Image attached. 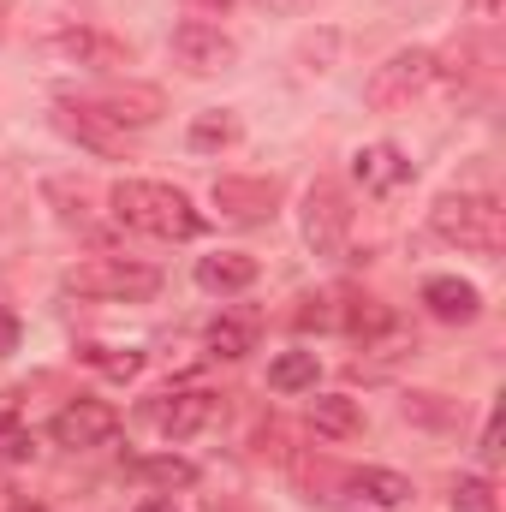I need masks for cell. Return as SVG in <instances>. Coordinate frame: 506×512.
I'll return each mask as SVG.
<instances>
[{"label": "cell", "mask_w": 506, "mask_h": 512, "mask_svg": "<svg viewBox=\"0 0 506 512\" xmlns=\"http://www.w3.org/2000/svg\"><path fill=\"white\" fill-rule=\"evenodd\" d=\"M143 417H149L167 441H191V435H203V429H215V423L227 417V399L209 393V387H167V393H155V399L143 405Z\"/></svg>", "instance_id": "obj_7"}, {"label": "cell", "mask_w": 506, "mask_h": 512, "mask_svg": "<svg viewBox=\"0 0 506 512\" xmlns=\"http://www.w3.org/2000/svg\"><path fill=\"white\" fill-rule=\"evenodd\" d=\"M447 507L453 512H495V483L489 477H453Z\"/></svg>", "instance_id": "obj_26"}, {"label": "cell", "mask_w": 506, "mask_h": 512, "mask_svg": "<svg viewBox=\"0 0 506 512\" xmlns=\"http://www.w3.org/2000/svg\"><path fill=\"white\" fill-rule=\"evenodd\" d=\"M483 465H501V417H489V429H483Z\"/></svg>", "instance_id": "obj_28"}, {"label": "cell", "mask_w": 506, "mask_h": 512, "mask_svg": "<svg viewBox=\"0 0 506 512\" xmlns=\"http://www.w3.org/2000/svg\"><path fill=\"white\" fill-rule=\"evenodd\" d=\"M42 48L60 60V66H84V72H126L131 60H137V48H131L126 36H114V30H102V24H54L48 36H42Z\"/></svg>", "instance_id": "obj_6"}, {"label": "cell", "mask_w": 506, "mask_h": 512, "mask_svg": "<svg viewBox=\"0 0 506 512\" xmlns=\"http://www.w3.org/2000/svg\"><path fill=\"white\" fill-rule=\"evenodd\" d=\"M173 60L191 78H215V72H233L239 66V42L215 18H185V24H173Z\"/></svg>", "instance_id": "obj_8"}, {"label": "cell", "mask_w": 506, "mask_h": 512, "mask_svg": "<svg viewBox=\"0 0 506 512\" xmlns=\"http://www.w3.org/2000/svg\"><path fill=\"white\" fill-rule=\"evenodd\" d=\"M137 477L149 489H191L197 483V465L179 459V453H155V459H137Z\"/></svg>", "instance_id": "obj_23"}, {"label": "cell", "mask_w": 506, "mask_h": 512, "mask_svg": "<svg viewBox=\"0 0 506 512\" xmlns=\"http://www.w3.org/2000/svg\"><path fill=\"white\" fill-rule=\"evenodd\" d=\"M6 512H48V507H42V501H12Z\"/></svg>", "instance_id": "obj_31"}, {"label": "cell", "mask_w": 506, "mask_h": 512, "mask_svg": "<svg viewBox=\"0 0 506 512\" xmlns=\"http://www.w3.org/2000/svg\"><path fill=\"white\" fill-rule=\"evenodd\" d=\"M30 429H24V417H18V399L12 393H0V459L6 465H18V459H30Z\"/></svg>", "instance_id": "obj_24"}, {"label": "cell", "mask_w": 506, "mask_h": 512, "mask_svg": "<svg viewBox=\"0 0 506 512\" xmlns=\"http://www.w3.org/2000/svg\"><path fill=\"white\" fill-rule=\"evenodd\" d=\"M108 209L114 221L131 227V233H149V239H197L203 233V215L197 203L179 191V185H161V179H120L108 191Z\"/></svg>", "instance_id": "obj_1"}, {"label": "cell", "mask_w": 506, "mask_h": 512, "mask_svg": "<svg viewBox=\"0 0 506 512\" xmlns=\"http://www.w3.org/2000/svg\"><path fill=\"white\" fill-rule=\"evenodd\" d=\"M429 233L453 251H471L483 262H495L506 251V209L489 191H447L429 209Z\"/></svg>", "instance_id": "obj_2"}, {"label": "cell", "mask_w": 506, "mask_h": 512, "mask_svg": "<svg viewBox=\"0 0 506 512\" xmlns=\"http://www.w3.org/2000/svg\"><path fill=\"white\" fill-rule=\"evenodd\" d=\"M316 376H322L316 352H280V358L268 364V387H274V393H316Z\"/></svg>", "instance_id": "obj_21"}, {"label": "cell", "mask_w": 506, "mask_h": 512, "mask_svg": "<svg viewBox=\"0 0 506 512\" xmlns=\"http://www.w3.org/2000/svg\"><path fill=\"white\" fill-rule=\"evenodd\" d=\"M209 203H215L221 221H233V227H262V221L280 215V179H245V173H227V179H215Z\"/></svg>", "instance_id": "obj_10"}, {"label": "cell", "mask_w": 506, "mask_h": 512, "mask_svg": "<svg viewBox=\"0 0 506 512\" xmlns=\"http://www.w3.org/2000/svg\"><path fill=\"white\" fill-rule=\"evenodd\" d=\"M60 286L72 298H90V304H149L161 292V268L131 262V256H90V262L66 268Z\"/></svg>", "instance_id": "obj_3"}, {"label": "cell", "mask_w": 506, "mask_h": 512, "mask_svg": "<svg viewBox=\"0 0 506 512\" xmlns=\"http://www.w3.org/2000/svg\"><path fill=\"white\" fill-rule=\"evenodd\" d=\"M78 358H84L90 370H102L108 382H131V376L143 370V352H114V346H84Z\"/></svg>", "instance_id": "obj_25"}, {"label": "cell", "mask_w": 506, "mask_h": 512, "mask_svg": "<svg viewBox=\"0 0 506 512\" xmlns=\"http://www.w3.org/2000/svg\"><path fill=\"white\" fill-rule=\"evenodd\" d=\"M137 512H173V507H167V501H143Z\"/></svg>", "instance_id": "obj_32"}, {"label": "cell", "mask_w": 506, "mask_h": 512, "mask_svg": "<svg viewBox=\"0 0 506 512\" xmlns=\"http://www.w3.org/2000/svg\"><path fill=\"white\" fill-rule=\"evenodd\" d=\"M286 465H292V483L310 507H340L346 501V471L352 465H334L328 453H292Z\"/></svg>", "instance_id": "obj_14"}, {"label": "cell", "mask_w": 506, "mask_h": 512, "mask_svg": "<svg viewBox=\"0 0 506 512\" xmlns=\"http://www.w3.org/2000/svg\"><path fill=\"white\" fill-rule=\"evenodd\" d=\"M411 495H417V489H411V477H399V471H387V465H364V471H358V465H352V471H346V501H370V507H411Z\"/></svg>", "instance_id": "obj_16"}, {"label": "cell", "mask_w": 506, "mask_h": 512, "mask_svg": "<svg viewBox=\"0 0 506 512\" xmlns=\"http://www.w3.org/2000/svg\"><path fill=\"white\" fill-rule=\"evenodd\" d=\"M6 12H12V0H0V30H6Z\"/></svg>", "instance_id": "obj_33"}, {"label": "cell", "mask_w": 506, "mask_h": 512, "mask_svg": "<svg viewBox=\"0 0 506 512\" xmlns=\"http://www.w3.org/2000/svg\"><path fill=\"white\" fill-rule=\"evenodd\" d=\"M262 6H274V12H298L304 0H262Z\"/></svg>", "instance_id": "obj_30"}, {"label": "cell", "mask_w": 506, "mask_h": 512, "mask_svg": "<svg viewBox=\"0 0 506 512\" xmlns=\"http://www.w3.org/2000/svg\"><path fill=\"white\" fill-rule=\"evenodd\" d=\"M203 340H209V352H215V358L239 364V358H251V352H256V322H251V316H215Z\"/></svg>", "instance_id": "obj_20"}, {"label": "cell", "mask_w": 506, "mask_h": 512, "mask_svg": "<svg viewBox=\"0 0 506 512\" xmlns=\"http://www.w3.org/2000/svg\"><path fill=\"white\" fill-rule=\"evenodd\" d=\"M399 417L405 423H417V429H459V399H447V393H435V387H411L405 399H399Z\"/></svg>", "instance_id": "obj_19"}, {"label": "cell", "mask_w": 506, "mask_h": 512, "mask_svg": "<svg viewBox=\"0 0 506 512\" xmlns=\"http://www.w3.org/2000/svg\"><path fill=\"white\" fill-rule=\"evenodd\" d=\"M423 310H429L435 322L465 328V322L483 316V292H477L471 280H459V274H435V280H423Z\"/></svg>", "instance_id": "obj_15"}, {"label": "cell", "mask_w": 506, "mask_h": 512, "mask_svg": "<svg viewBox=\"0 0 506 512\" xmlns=\"http://www.w3.org/2000/svg\"><path fill=\"white\" fill-rule=\"evenodd\" d=\"M352 221H358V209H352L346 185H334V179H316V185L304 191L298 227H304V245H310L316 256L340 262V256H346V245H352Z\"/></svg>", "instance_id": "obj_5"}, {"label": "cell", "mask_w": 506, "mask_h": 512, "mask_svg": "<svg viewBox=\"0 0 506 512\" xmlns=\"http://www.w3.org/2000/svg\"><path fill=\"white\" fill-rule=\"evenodd\" d=\"M310 429L328 441H358L364 435V405L352 393H316L310 399Z\"/></svg>", "instance_id": "obj_17"}, {"label": "cell", "mask_w": 506, "mask_h": 512, "mask_svg": "<svg viewBox=\"0 0 506 512\" xmlns=\"http://www.w3.org/2000/svg\"><path fill=\"white\" fill-rule=\"evenodd\" d=\"M441 78V54L435 48H399V54H387L376 72H370V84H364V102L376 108V114H393V108H411L429 84Z\"/></svg>", "instance_id": "obj_4"}, {"label": "cell", "mask_w": 506, "mask_h": 512, "mask_svg": "<svg viewBox=\"0 0 506 512\" xmlns=\"http://www.w3.org/2000/svg\"><path fill=\"white\" fill-rule=\"evenodd\" d=\"M352 179H358L364 197H393V191H405L417 179V167H411V155L399 143H364L352 155Z\"/></svg>", "instance_id": "obj_11"}, {"label": "cell", "mask_w": 506, "mask_h": 512, "mask_svg": "<svg viewBox=\"0 0 506 512\" xmlns=\"http://www.w3.org/2000/svg\"><path fill=\"white\" fill-rule=\"evenodd\" d=\"M191 6H197V12H209V18H221V12H233L239 0H191Z\"/></svg>", "instance_id": "obj_29"}, {"label": "cell", "mask_w": 506, "mask_h": 512, "mask_svg": "<svg viewBox=\"0 0 506 512\" xmlns=\"http://www.w3.org/2000/svg\"><path fill=\"white\" fill-rule=\"evenodd\" d=\"M18 334H24V328H18V316L0 304V358H12V352H18Z\"/></svg>", "instance_id": "obj_27"}, {"label": "cell", "mask_w": 506, "mask_h": 512, "mask_svg": "<svg viewBox=\"0 0 506 512\" xmlns=\"http://www.w3.org/2000/svg\"><path fill=\"white\" fill-rule=\"evenodd\" d=\"M54 131L66 137V143H78V149H96V155H120L126 149V131L108 126L90 102H54Z\"/></svg>", "instance_id": "obj_13"}, {"label": "cell", "mask_w": 506, "mask_h": 512, "mask_svg": "<svg viewBox=\"0 0 506 512\" xmlns=\"http://www.w3.org/2000/svg\"><path fill=\"white\" fill-rule=\"evenodd\" d=\"M90 108H96L108 126L137 131V126H155V120L167 114V96H161L155 84H120V90H102V96H90Z\"/></svg>", "instance_id": "obj_12"}, {"label": "cell", "mask_w": 506, "mask_h": 512, "mask_svg": "<svg viewBox=\"0 0 506 512\" xmlns=\"http://www.w3.org/2000/svg\"><path fill=\"white\" fill-rule=\"evenodd\" d=\"M239 137H245V126H239L233 108H209V114L191 120V149H233Z\"/></svg>", "instance_id": "obj_22"}, {"label": "cell", "mask_w": 506, "mask_h": 512, "mask_svg": "<svg viewBox=\"0 0 506 512\" xmlns=\"http://www.w3.org/2000/svg\"><path fill=\"white\" fill-rule=\"evenodd\" d=\"M197 286L203 292H245V286H256V256L245 251H215V256H197Z\"/></svg>", "instance_id": "obj_18"}, {"label": "cell", "mask_w": 506, "mask_h": 512, "mask_svg": "<svg viewBox=\"0 0 506 512\" xmlns=\"http://www.w3.org/2000/svg\"><path fill=\"white\" fill-rule=\"evenodd\" d=\"M48 435H54V447H66V453H90V447H108V441L120 435V411L102 405V399H72V405L54 411Z\"/></svg>", "instance_id": "obj_9"}]
</instances>
